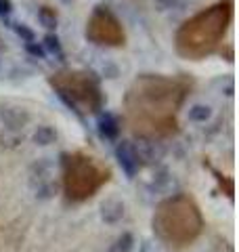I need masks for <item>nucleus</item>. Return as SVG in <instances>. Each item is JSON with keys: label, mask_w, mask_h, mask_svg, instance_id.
I'll return each instance as SVG.
<instances>
[{"label": "nucleus", "mask_w": 239, "mask_h": 252, "mask_svg": "<svg viewBox=\"0 0 239 252\" xmlns=\"http://www.w3.org/2000/svg\"><path fill=\"white\" fill-rule=\"evenodd\" d=\"M116 160L120 164V168L128 179H134L137 172L141 170V162H139V156H137V149H134L132 141H118L116 145Z\"/></svg>", "instance_id": "0eeeda50"}, {"label": "nucleus", "mask_w": 239, "mask_h": 252, "mask_svg": "<svg viewBox=\"0 0 239 252\" xmlns=\"http://www.w3.org/2000/svg\"><path fill=\"white\" fill-rule=\"evenodd\" d=\"M0 69H2V63H0Z\"/></svg>", "instance_id": "393cba45"}, {"label": "nucleus", "mask_w": 239, "mask_h": 252, "mask_svg": "<svg viewBox=\"0 0 239 252\" xmlns=\"http://www.w3.org/2000/svg\"><path fill=\"white\" fill-rule=\"evenodd\" d=\"M132 145H134V149H137L141 166H143V164H157L164 158V154H166V149L162 147L159 141L137 139V141H132Z\"/></svg>", "instance_id": "6e6552de"}, {"label": "nucleus", "mask_w": 239, "mask_h": 252, "mask_svg": "<svg viewBox=\"0 0 239 252\" xmlns=\"http://www.w3.org/2000/svg\"><path fill=\"white\" fill-rule=\"evenodd\" d=\"M86 40L97 44V46H120L126 44V30L122 26L120 17L109 9L107 4H97L90 13L89 21H86L84 30Z\"/></svg>", "instance_id": "39448f33"}, {"label": "nucleus", "mask_w": 239, "mask_h": 252, "mask_svg": "<svg viewBox=\"0 0 239 252\" xmlns=\"http://www.w3.org/2000/svg\"><path fill=\"white\" fill-rule=\"evenodd\" d=\"M49 84L63 103L80 116H97L105 107L101 78L89 69H59L49 76Z\"/></svg>", "instance_id": "7ed1b4c3"}, {"label": "nucleus", "mask_w": 239, "mask_h": 252, "mask_svg": "<svg viewBox=\"0 0 239 252\" xmlns=\"http://www.w3.org/2000/svg\"><path fill=\"white\" fill-rule=\"evenodd\" d=\"M36 17L40 21V26L46 28L49 32H53L55 28H57V23H59V13H57V9H53L51 4H42V6H40L38 13H36Z\"/></svg>", "instance_id": "2eb2a0df"}, {"label": "nucleus", "mask_w": 239, "mask_h": 252, "mask_svg": "<svg viewBox=\"0 0 239 252\" xmlns=\"http://www.w3.org/2000/svg\"><path fill=\"white\" fill-rule=\"evenodd\" d=\"M225 94H227V97H233V84H229V86H227V89H225Z\"/></svg>", "instance_id": "5701e85b"}, {"label": "nucleus", "mask_w": 239, "mask_h": 252, "mask_svg": "<svg viewBox=\"0 0 239 252\" xmlns=\"http://www.w3.org/2000/svg\"><path fill=\"white\" fill-rule=\"evenodd\" d=\"M11 28H13V32L17 34L19 38H21V42H36V32L31 30L28 23H21V21H13L11 23Z\"/></svg>", "instance_id": "f3484780"}, {"label": "nucleus", "mask_w": 239, "mask_h": 252, "mask_svg": "<svg viewBox=\"0 0 239 252\" xmlns=\"http://www.w3.org/2000/svg\"><path fill=\"white\" fill-rule=\"evenodd\" d=\"M11 15H13V2L11 0H0V21L11 28Z\"/></svg>", "instance_id": "6ab92c4d"}, {"label": "nucleus", "mask_w": 239, "mask_h": 252, "mask_svg": "<svg viewBox=\"0 0 239 252\" xmlns=\"http://www.w3.org/2000/svg\"><path fill=\"white\" fill-rule=\"evenodd\" d=\"M153 4L157 6V11H170L179 4V0H153Z\"/></svg>", "instance_id": "4be33fe9"}, {"label": "nucleus", "mask_w": 239, "mask_h": 252, "mask_svg": "<svg viewBox=\"0 0 239 252\" xmlns=\"http://www.w3.org/2000/svg\"><path fill=\"white\" fill-rule=\"evenodd\" d=\"M233 21V0H218L185 19L174 34V51L187 61H202L216 53Z\"/></svg>", "instance_id": "f03ea898"}, {"label": "nucleus", "mask_w": 239, "mask_h": 252, "mask_svg": "<svg viewBox=\"0 0 239 252\" xmlns=\"http://www.w3.org/2000/svg\"><path fill=\"white\" fill-rule=\"evenodd\" d=\"M63 170H65V189L74 200H82L92 195L103 181H107V172L94 164L86 154H63Z\"/></svg>", "instance_id": "20e7f679"}, {"label": "nucleus", "mask_w": 239, "mask_h": 252, "mask_svg": "<svg viewBox=\"0 0 239 252\" xmlns=\"http://www.w3.org/2000/svg\"><path fill=\"white\" fill-rule=\"evenodd\" d=\"M118 76H120V72H118V67L114 65V63H105V65H103V76H101V78H107V80H116Z\"/></svg>", "instance_id": "412c9836"}, {"label": "nucleus", "mask_w": 239, "mask_h": 252, "mask_svg": "<svg viewBox=\"0 0 239 252\" xmlns=\"http://www.w3.org/2000/svg\"><path fill=\"white\" fill-rule=\"evenodd\" d=\"M124 217V202L120 200H105L101 204V219L107 225H116L120 223Z\"/></svg>", "instance_id": "9b49d317"}, {"label": "nucleus", "mask_w": 239, "mask_h": 252, "mask_svg": "<svg viewBox=\"0 0 239 252\" xmlns=\"http://www.w3.org/2000/svg\"><path fill=\"white\" fill-rule=\"evenodd\" d=\"M59 2H61V4H71L74 0H59Z\"/></svg>", "instance_id": "b1692460"}, {"label": "nucleus", "mask_w": 239, "mask_h": 252, "mask_svg": "<svg viewBox=\"0 0 239 252\" xmlns=\"http://www.w3.org/2000/svg\"><path fill=\"white\" fill-rule=\"evenodd\" d=\"M143 252H145V246H143Z\"/></svg>", "instance_id": "a878e982"}, {"label": "nucleus", "mask_w": 239, "mask_h": 252, "mask_svg": "<svg viewBox=\"0 0 239 252\" xmlns=\"http://www.w3.org/2000/svg\"><path fill=\"white\" fill-rule=\"evenodd\" d=\"M30 189L34 191L38 200H51L57 193V183H55V162L51 158H38L30 166L28 172Z\"/></svg>", "instance_id": "423d86ee"}, {"label": "nucleus", "mask_w": 239, "mask_h": 252, "mask_svg": "<svg viewBox=\"0 0 239 252\" xmlns=\"http://www.w3.org/2000/svg\"><path fill=\"white\" fill-rule=\"evenodd\" d=\"M31 141L40 147H49L57 141V130H55L51 124H40V126H36V130L31 132Z\"/></svg>", "instance_id": "ddd939ff"}, {"label": "nucleus", "mask_w": 239, "mask_h": 252, "mask_svg": "<svg viewBox=\"0 0 239 252\" xmlns=\"http://www.w3.org/2000/svg\"><path fill=\"white\" fill-rule=\"evenodd\" d=\"M193 80L189 76L141 74L124 94V118L137 139L159 141L179 132V109L185 105Z\"/></svg>", "instance_id": "f257e3e1"}, {"label": "nucleus", "mask_w": 239, "mask_h": 252, "mask_svg": "<svg viewBox=\"0 0 239 252\" xmlns=\"http://www.w3.org/2000/svg\"><path fill=\"white\" fill-rule=\"evenodd\" d=\"M132 242H134L132 233H122V235H120V238H118V242H116L114 252H130V248H132Z\"/></svg>", "instance_id": "a211bd4d"}, {"label": "nucleus", "mask_w": 239, "mask_h": 252, "mask_svg": "<svg viewBox=\"0 0 239 252\" xmlns=\"http://www.w3.org/2000/svg\"><path fill=\"white\" fill-rule=\"evenodd\" d=\"M122 130V120L114 112H99L97 114V132L101 139L116 141Z\"/></svg>", "instance_id": "9d476101"}, {"label": "nucleus", "mask_w": 239, "mask_h": 252, "mask_svg": "<svg viewBox=\"0 0 239 252\" xmlns=\"http://www.w3.org/2000/svg\"><path fill=\"white\" fill-rule=\"evenodd\" d=\"M26 51L28 55H31L34 59H46V53L42 49V44H38V42H28L26 44Z\"/></svg>", "instance_id": "aec40b11"}, {"label": "nucleus", "mask_w": 239, "mask_h": 252, "mask_svg": "<svg viewBox=\"0 0 239 252\" xmlns=\"http://www.w3.org/2000/svg\"><path fill=\"white\" fill-rule=\"evenodd\" d=\"M187 118L193 124H206L212 118V107L208 103H193L187 109Z\"/></svg>", "instance_id": "dca6fc26"}, {"label": "nucleus", "mask_w": 239, "mask_h": 252, "mask_svg": "<svg viewBox=\"0 0 239 252\" xmlns=\"http://www.w3.org/2000/svg\"><path fill=\"white\" fill-rule=\"evenodd\" d=\"M42 49L46 55H53L57 61H65V51H63V44L59 40L57 34H53V32H49V34H44L42 38Z\"/></svg>", "instance_id": "4468645a"}, {"label": "nucleus", "mask_w": 239, "mask_h": 252, "mask_svg": "<svg viewBox=\"0 0 239 252\" xmlns=\"http://www.w3.org/2000/svg\"><path fill=\"white\" fill-rule=\"evenodd\" d=\"M0 120H2L4 128L11 132H21L26 126L30 124V114L23 107H15V105H6L0 109Z\"/></svg>", "instance_id": "1a4fd4ad"}, {"label": "nucleus", "mask_w": 239, "mask_h": 252, "mask_svg": "<svg viewBox=\"0 0 239 252\" xmlns=\"http://www.w3.org/2000/svg\"><path fill=\"white\" fill-rule=\"evenodd\" d=\"M172 185H174L172 175L166 168H159L155 172V177L151 179V183L147 185V189H149L151 193H164V191H170Z\"/></svg>", "instance_id": "f8f14e48"}]
</instances>
